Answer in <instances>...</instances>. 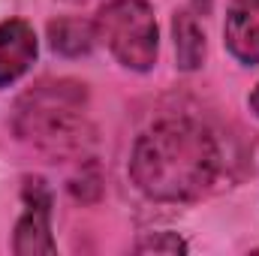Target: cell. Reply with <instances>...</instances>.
<instances>
[{
  "label": "cell",
  "mask_w": 259,
  "mask_h": 256,
  "mask_svg": "<svg viewBox=\"0 0 259 256\" xmlns=\"http://www.w3.org/2000/svg\"><path fill=\"white\" fill-rule=\"evenodd\" d=\"M130 172L154 199H199L217 181L220 151L214 136L196 121L169 118L136 142Z\"/></svg>",
  "instance_id": "obj_1"
},
{
  "label": "cell",
  "mask_w": 259,
  "mask_h": 256,
  "mask_svg": "<svg viewBox=\"0 0 259 256\" xmlns=\"http://www.w3.org/2000/svg\"><path fill=\"white\" fill-rule=\"evenodd\" d=\"M15 133L49 154H72L84 145V88L75 81H46L21 97Z\"/></svg>",
  "instance_id": "obj_2"
},
{
  "label": "cell",
  "mask_w": 259,
  "mask_h": 256,
  "mask_svg": "<svg viewBox=\"0 0 259 256\" xmlns=\"http://www.w3.org/2000/svg\"><path fill=\"white\" fill-rule=\"evenodd\" d=\"M97 39L130 69H151L157 61V21L145 0H106L94 18Z\"/></svg>",
  "instance_id": "obj_3"
},
{
  "label": "cell",
  "mask_w": 259,
  "mask_h": 256,
  "mask_svg": "<svg viewBox=\"0 0 259 256\" xmlns=\"http://www.w3.org/2000/svg\"><path fill=\"white\" fill-rule=\"evenodd\" d=\"M24 217L15 226V253L36 256V253H55L52 241V196L39 178H30L24 184Z\"/></svg>",
  "instance_id": "obj_4"
},
{
  "label": "cell",
  "mask_w": 259,
  "mask_h": 256,
  "mask_svg": "<svg viewBox=\"0 0 259 256\" xmlns=\"http://www.w3.org/2000/svg\"><path fill=\"white\" fill-rule=\"evenodd\" d=\"M36 58V36L24 21L0 24V88L21 78Z\"/></svg>",
  "instance_id": "obj_5"
},
{
  "label": "cell",
  "mask_w": 259,
  "mask_h": 256,
  "mask_svg": "<svg viewBox=\"0 0 259 256\" xmlns=\"http://www.w3.org/2000/svg\"><path fill=\"white\" fill-rule=\"evenodd\" d=\"M223 33L241 64H259V0H235L226 12Z\"/></svg>",
  "instance_id": "obj_6"
},
{
  "label": "cell",
  "mask_w": 259,
  "mask_h": 256,
  "mask_svg": "<svg viewBox=\"0 0 259 256\" xmlns=\"http://www.w3.org/2000/svg\"><path fill=\"white\" fill-rule=\"evenodd\" d=\"M49 36H52L55 52H61L66 58H78V55L91 52V46L97 39V27H94V21H84V18H58L49 24Z\"/></svg>",
  "instance_id": "obj_7"
},
{
  "label": "cell",
  "mask_w": 259,
  "mask_h": 256,
  "mask_svg": "<svg viewBox=\"0 0 259 256\" xmlns=\"http://www.w3.org/2000/svg\"><path fill=\"white\" fill-rule=\"evenodd\" d=\"M172 30H175L178 66H184V69H196V66L202 64V58H205V33H202V27L196 24L193 15L184 12V15L175 18Z\"/></svg>",
  "instance_id": "obj_8"
},
{
  "label": "cell",
  "mask_w": 259,
  "mask_h": 256,
  "mask_svg": "<svg viewBox=\"0 0 259 256\" xmlns=\"http://www.w3.org/2000/svg\"><path fill=\"white\" fill-rule=\"evenodd\" d=\"M139 253H184L187 250V244L178 238V235H172V232H157V235H148L145 241H139V247H136Z\"/></svg>",
  "instance_id": "obj_9"
},
{
  "label": "cell",
  "mask_w": 259,
  "mask_h": 256,
  "mask_svg": "<svg viewBox=\"0 0 259 256\" xmlns=\"http://www.w3.org/2000/svg\"><path fill=\"white\" fill-rule=\"evenodd\" d=\"M250 109H253V115L259 118V84H256V91L250 94Z\"/></svg>",
  "instance_id": "obj_10"
}]
</instances>
